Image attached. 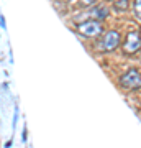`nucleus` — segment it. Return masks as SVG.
<instances>
[{
	"label": "nucleus",
	"mask_w": 141,
	"mask_h": 148,
	"mask_svg": "<svg viewBox=\"0 0 141 148\" xmlns=\"http://www.w3.org/2000/svg\"><path fill=\"white\" fill-rule=\"evenodd\" d=\"M135 13H136V16L141 20V0H136L135 2Z\"/></svg>",
	"instance_id": "nucleus-7"
},
{
	"label": "nucleus",
	"mask_w": 141,
	"mask_h": 148,
	"mask_svg": "<svg viewBox=\"0 0 141 148\" xmlns=\"http://www.w3.org/2000/svg\"><path fill=\"white\" fill-rule=\"evenodd\" d=\"M102 23L100 21H95V20H85V21H80L77 25V32L82 35V36H87V38H95L99 36L102 33Z\"/></svg>",
	"instance_id": "nucleus-2"
},
{
	"label": "nucleus",
	"mask_w": 141,
	"mask_h": 148,
	"mask_svg": "<svg viewBox=\"0 0 141 148\" xmlns=\"http://www.w3.org/2000/svg\"><path fill=\"white\" fill-rule=\"evenodd\" d=\"M85 15L92 16L95 21H99V18H105V16L108 15V10H107L105 7H94V8H92V10H89Z\"/></svg>",
	"instance_id": "nucleus-5"
},
{
	"label": "nucleus",
	"mask_w": 141,
	"mask_h": 148,
	"mask_svg": "<svg viewBox=\"0 0 141 148\" xmlns=\"http://www.w3.org/2000/svg\"><path fill=\"white\" fill-rule=\"evenodd\" d=\"M141 48V35L140 32H130L123 41V51L125 54H135Z\"/></svg>",
	"instance_id": "nucleus-4"
},
{
	"label": "nucleus",
	"mask_w": 141,
	"mask_h": 148,
	"mask_svg": "<svg viewBox=\"0 0 141 148\" xmlns=\"http://www.w3.org/2000/svg\"><path fill=\"white\" fill-rule=\"evenodd\" d=\"M120 33L115 32V30H110V32H107L104 35V36L100 38V43H99V48L102 49V51H107V53H110V51H113V49H116L118 48V45H120Z\"/></svg>",
	"instance_id": "nucleus-3"
},
{
	"label": "nucleus",
	"mask_w": 141,
	"mask_h": 148,
	"mask_svg": "<svg viewBox=\"0 0 141 148\" xmlns=\"http://www.w3.org/2000/svg\"><path fill=\"white\" fill-rule=\"evenodd\" d=\"M120 84H121V87H125V89H131V90L140 89L141 87V73L136 68L128 69V71L120 77Z\"/></svg>",
	"instance_id": "nucleus-1"
},
{
	"label": "nucleus",
	"mask_w": 141,
	"mask_h": 148,
	"mask_svg": "<svg viewBox=\"0 0 141 148\" xmlns=\"http://www.w3.org/2000/svg\"><path fill=\"white\" fill-rule=\"evenodd\" d=\"M113 5H115L116 10H126V8H128V2H126V0H116Z\"/></svg>",
	"instance_id": "nucleus-6"
}]
</instances>
